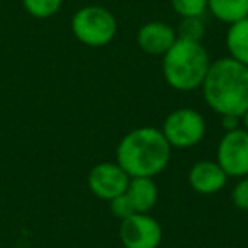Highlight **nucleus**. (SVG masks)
<instances>
[{"label":"nucleus","instance_id":"obj_7","mask_svg":"<svg viewBox=\"0 0 248 248\" xmlns=\"http://www.w3.org/2000/svg\"><path fill=\"white\" fill-rule=\"evenodd\" d=\"M162 238V226L150 213H135L121 221L119 240L124 248H158Z\"/></svg>","mask_w":248,"mask_h":248},{"label":"nucleus","instance_id":"obj_5","mask_svg":"<svg viewBox=\"0 0 248 248\" xmlns=\"http://www.w3.org/2000/svg\"><path fill=\"white\" fill-rule=\"evenodd\" d=\"M162 133L172 148H192L206 136V119L192 107H179L165 117Z\"/></svg>","mask_w":248,"mask_h":248},{"label":"nucleus","instance_id":"obj_9","mask_svg":"<svg viewBox=\"0 0 248 248\" xmlns=\"http://www.w3.org/2000/svg\"><path fill=\"white\" fill-rule=\"evenodd\" d=\"M177 41V31L163 21H150L136 32V45L143 53L163 56Z\"/></svg>","mask_w":248,"mask_h":248},{"label":"nucleus","instance_id":"obj_1","mask_svg":"<svg viewBox=\"0 0 248 248\" xmlns=\"http://www.w3.org/2000/svg\"><path fill=\"white\" fill-rule=\"evenodd\" d=\"M201 90L211 110L219 116L241 117L248 109V66L231 56L214 60Z\"/></svg>","mask_w":248,"mask_h":248},{"label":"nucleus","instance_id":"obj_17","mask_svg":"<svg viewBox=\"0 0 248 248\" xmlns=\"http://www.w3.org/2000/svg\"><path fill=\"white\" fill-rule=\"evenodd\" d=\"M231 201L238 209L248 213V175L241 177L231 190Z\"/></svg>","mask_w":248,"mask_h":248},{"label":"nucleus","instance_id":"obj_10","mask_svg":"<svg viewBox=\"0 0 248 248\" xmlns=\"http://www.w3.org/2000/svg\"><path fill=\"white\" fill-rule=\"evenodd\" d=\"M230 177L224 173V170L219 167V163L214 160H201L190 167L187 173V182L194 192L201 196H213L219 192L226 186Z\"/></svg>","mask_w":248,"mask_h":248},{"label":"nucleus","instance_id":"obj_11","mask_svg":"<svg viewBox=\"0 0 248 248\" xmlns=\"http://www.w3.org/2000/svg\"><path fill=\"white\" fill-rule=\"evenodd\" d=\"M135 213H150L158 201V187L152 177H133L126 189Z\"/></svg>","mask_w":248,"mask_h":248},{"label":"nucleus","instance_id":"obj_20","mask_svg":"<svg viewBox=\"0 0 248 248\" xmlns=\"http://www.w3.org/2000/svg\"><path fill=\"white\" fill-rule=\"evenodd\" d=\"M241 128H243L245 131H248V109H247V112L241 116Z\"/></svg>","mask_w":248,"mask_h":248},{"label":"nucleus","instance_id":"obj_13","mask_svg":"<svg viewBox=\"0 0 248 248\" xmlns=\"http://www.w3.org/2000/svg\"><path fill=\"white\" fill-rule=\"evenodd\" d=\"M207 11L223 24L248 17V0H207Z\"/></svg>","mask_w":248,"mask_h":248},{"label":"nucleus","instance_id":"obj_8","mask_svg":"<svg viewBox=\"0 0 248 248\" xmlns=\"http://www.w3.org/2000/svg\"><path fill=\"white\" fill-rule=\"evenodd\" d=\"M131 177L121 169L117 162H100L93 165L87 177L90 192L102 201H112L126 192Z\"/></svg>","mask_w":248,"mask_h":248},{"label":"nucleus","instance_id":"obj_16","mask_svg":"<svg viewBox=\"0 0 248 248\" xmlns=\"http://www.w3.org/2000/svg\"><path fill=\"white\" fill-rule=\"evenodd\" d=\"M170 5L180 17H202L207 12V0H170Z\"/></svg>","mask_w":248,"mask_h":248},{"label":"nucleus","instance_id":"obj_18","mask_svg":"<svg viewBox=\"0 0 248 248\" xmlns=\"http://www.w3.org/2000/svg\"><path fill=\"white\" fill-rule=\"evenodd\" d=\"M109 207H110V213L121 221L129 217L131 214H135V209H133L131 202H129L126 194H121V196L114 197L112 201H109Z\"/></svg>","mask_w":248,"mask_h":248},{"label":"nucleus","instance_id":"obj_15","mask_svg":"<svg viewBox=\"0 0 248 248\" xmlns=\"http://www.w3.org/2000/svg\"><path fill=\"white\" fill-rule=\"evenodd\" d=\"M175 31L177 38L202 43V38L206 34V26L202 22V17H180Z\"/></svg>","mask_w":248,"mask_h":248},{"label":"nucleus","instance_id":"obj_4","mask_svg":"<svg viewBox=\"0 0 248 248\" xmlns=\"http://www.w3.org/2000/svg\"><path fill=\"white\" fill-rule=\"evenodd\" d=\"M70 28L78 43L89 48H102L116 38L117 19L102 5H85L73 14Z\"/></svg>","mask_w":248,"mask_h":248},{"label":"nucleus","instance_id":"obj_6","mask_svg":"<svg viewBox=\"0 0 248 248\" xmlns=\"http://www.w3.org/2000/svg\"><path fill=\"white\" fill-rule=\"evenodd\" d=\"M216 162L228 177L248 175V131L240 126L224 133L216 146Z\"/></svg>","mask_w":248,"mask_h":248},{"label":"nucleus","instance_id":"obj_3","mask_svg":"<svg viewBox=\"0 0 248 248\" xmlns=\"http://www.w3.org/2000/svg\"><path fill=\"white\" fill-rule=\"evenodd\" d=\"M211 58L199 41L180 39L162 56V73L165 82L179 92H192L201 89L209 70Z\"/></svg>","mask_w":248,"mask_h":248},{"label":"nucleus","instance_id":"obj_19","mask_svg":"<svg viewBox=\"0 0 248 248\" xmlns=\"http://www.w3.org/2000/svg\"><path fill=\"white\" fill-rule=\"evenodd\" d=\"M221 124H223V128L226 129V131H231V129L240 128L241 117H238V116H221Z\"/></svg>","mask_w":248,"mask_h":248},{"label":"nucleus","instance_id":"obj_14","mask_svg":"<svg viewBox=\"0 0 248 248\" xmlns=\"http://www.w3.org/2000/svg\"><path fill=\"white\" fill-rule=\"evenodd\" d=\"M22 7L34 19H49L60 12L63 0H22Z\"/></svg>","mask_w":248,"mask_h":248},{"label":"nucleus","instance_id":"obj_12","mask_svg":"<svg viewBox=\"0 0 248 248\" xmlns=\"http://www.w3.org/2000/svg\"><path fill=\"white\" fill-rule=\"evenodd\" d=\"M226 49L231 58L248 66V17L228 26Z\"/></svg>","mask_w":248,"mask_h":248},{"label":"nucleus","instance_id":"obj_2","mask_svg":"<svg viewBox=\"0 0 248 248\" xmlns=\"http://www.w3.org/2000/svg\"><path fill=\"white\" fill-rule=\"evenodd\" d=\"M172 158V146L162 129L143 126L121 138L116 148V162L129 177H152L163 172Z\"/></svg>","mask_w":248,"mask_h":248}]
</instances>
